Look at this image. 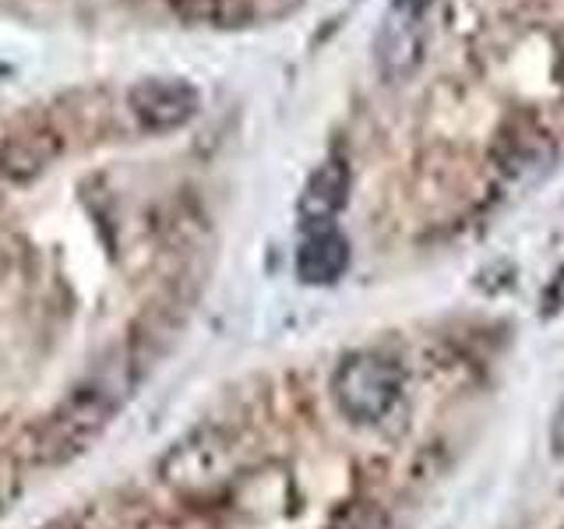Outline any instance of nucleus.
Returning <instances> with one entry per match:
<instances>
[{
	"label": "nucleus",
	"mask_w": 564,
	"mask_h": 529,
	"mask_svg": "<svg viewBox=\"0 0 564 529\" xmlns=\"http://www.w3.org/2000/svg\"><path fill=\"white\" fill-rule=\"evenodd\" d=\"M123 402V385L117 375H93L82 385H75L61 399V406L53 410L40 434H35V452L43 463H67L78 452H85L93 441L106 431V423L113 420V413Z\"/></svg>",
	"instance_id": "f257e3e1"
},
{
	"label": "nucleus",
	"mask_w": 564,
	"mask_h": 529,
	"mask_svg": "<svg viewBox=\"0 0 564 529\" xmlns=\"http://www.w3.org/2000/svg\"><path fill=\"white\" fill-rule=\"evenodd\" d=\"M402 367L384 353H352L332 378V396L339 413L352 423L381 420L402 396Z\"/></svg>",
	"instance_id": "f03ea898"
},
{
	"label": "nucleus",
	"mask_w": 564,
	"mask_h": 529,
	"mask_svg": "<svg viewBox=\"0 0 564 529\" xmlns=\"http://www.w3.org/2000/svg\"><path fill=\"white\" fill-rule=\"evenodd\" d=\"M128 106L141 128L163 134V131L184 128L187 120L198 117L202 93L187 78L152 75V78H141L128 88Z\"/></svg>",
	"instance_id": "7ed1b4c3"
},
{
	"label": "nucleus",
	"mask_w": 564,
	"mask_h": 529,
	"mask_svg": "<svg viewBox=\"0 0 564 529\" xmlns=\"http://www.w3.org/2000/svg\"><path fill=\"white\" fill-rule=\"evenodd\" d=\"M61 155V134L46 123H29L0 141V176L8 184H32Z\"/></svg>",
	"instance_id": "20e7f679"
},
{
	"label": "nucleus",
	"mask_w": 564,
	"mask_h": 529,
	"mask_svg": "<svg viewBox=\"0 0 564 529\" xmlns=\"http://www.w3.org/2000/svg\"><path fill=\"white\" fill-rule=\"evenodd\" d=\"M423 43H427V22L399 11H384L381 29L375 35L378 67L384 78H410L423 61Z\"/></svg>",
	"instance_id": "39448f33"
},
{
	"label": "nucleus",
	"mask_w": 564,
	"mask_h": 529,
	"mask_svg": "<svg viewBox=\"0 0 564 529\" xmlns=\"http://www.w3.org/2000/svg\"><path fill=\"white\" fill-rule=\"evenodd\" d=\"M349 166L346 159L332 155L325 159V163H317L307 176L304 191H300V223H304L307 229H322V226H332L335 216L346 208L349 202Z\"/></svg>",
	"instance_id": "423d86ee"
},
{
	"label": "nucleus",
	"mask_w": 564,
	"mask_h": 529,
	"mask_svg": "<svg viewBox=\"0 0 564 529\" xmlns=\"http://www.w3.org/2000/svg\"><path fill=\"white\" fill-rule=\"evenodd\" d=\"M349 269V240L335 226L307 229L296 247V276L307 287H332Z\"/></svg>",
	"instance_id": "0eeeda50"
},
{
	"label": "nucleus",
	"mask_w": 564,
	"mask_h": 529,
	"mask_svg": "<svg viewBox=\"0 0 564 529\" xmlns=\"http://www.w3.org/2000/svg\"><path fill=\"white\" fill-rule=\"evenodd\" d=\"M434 8V0H392L388 11H399V14H410V18H423L427 22V11Z\"/></svg>",
	"instance_id": "6e6552de"
},
{
	"label": "nucleus",
	"mask_w": 564,
	"mask_h": 529,
	"mask_svg": "<svg viewBox=\"0 0 564 529\" xmlns=\"http://www.w3.org/2000/svg\"><path fill=\"white\" fill-rule=\"evenodd\" d=\"M546 304H551L554 311H564V264L557 269L554 282H551V290H546Z\"/></svg>",
	"instance_id": "1a4fd4ad"
}]
</instances>
